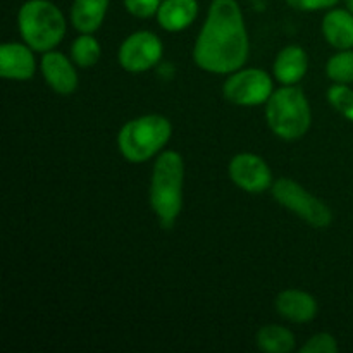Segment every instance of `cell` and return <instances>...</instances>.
I'll use <instances>...</instances> for the list:
<instances>
[{
  "label": "cell",
  "instance_id": "cell-1",
  "mask_svg": "<svg viewBox=\"0 0 353 353\" xmlns=\"http://www.w3.org/2000/svg\"><path fill=\"white\" fill-rule=\"evenodd\" d=\"M248 33L236 0H212L209 14L196 37L193 61L212 74H231L248 59Z\"/></svg>",
  "mask_w": 353,
  "mask_h": 353
},
{
  "label": "cell",
  "instance_id": "cell-2",
  "mask_svg": "<svg viewBox=\"0 0 353 353\" xmlns=\"http://www.w3.org/2000/svg\"><path fill=\"white\" fill-rule=\"evenodd\" d=\"M185 162L176 150H165L155 161L150 179V207L164 230H172L181 214Z\"/></svg>",
  "mask_w": 353,
  "mask_h": 353
},
{
  "label": "cell",
  "instance_id": "cell-3",
  "mask_svg": "<svg viewBox=\"0 0 353 353\" xmlns=\"http://www.w3.org/2000/svg\"><path fill=\"white\" fill-rule=\"evenodd\" d=\"M24 43L37 52L54 50L65 37L68 23L62 10L50 0H28L17 14Z\"/></svg>",
  "mask_w": 353,
  "mask_h": 353
},
{
  "label": "cell",
  "instance_id": "cell-4",
  "mask_svg": "<svg viewBox=\"0 0 353 353\" xmlns=\"http://www.w3.org/2000/svg\"><path fill=\"white\" fill-rule=\"evenodd\" d=\"M172 134L168 117L147 114L128 121L117 134V148L128 162L143 164L165 147Z\"/></svg>",
  "mask_w": 353,
  "mask_h": 353
},
{
  "label": "cell",
  "instance_id": "cell-5",
  "mask_svg": "<svg viewBox=\"0 0 353 353\" xmlns=\"http://www.w3.org/2000/svg\"><path fill=\"white\" fill-rule=\"evenodd\" d=\"M265 119L269 128L281 140H299L305 137L312 124L309 100L295 85L276 90L265 102Z\"/></svg>",
  "mask_w": 353,
  "mask_h": 353
},
{
  "label": "cell",
  "instance_id": "cell-6",
  "mask_svg": "<svg viewBox=\"0 0 353 353\" xmlns=\"http://www.w3.org/2000/svg\"><path fill=\"white\" fill-rule=\"evenodd\" d=\"M271 192L279 205L295 212L310 226L324 230L333 223V212L330 207L323 200L307 192L300 183L288 178H279L272 183Z\"/></svg>",
  "mask_w": 353,
  "mask_h": 353
},
{
  "label": "cell",
  "instance_id": "cell-7",
  "mask_svg": "<svg viewBox=\"0 0 353 353\" xmlns=\"http://www.w3.org/2000/svg\"><path fill=\"white\" fill-rule=\"evenodd\" d=\"M223 93L228 102L234 105L255 107L271 99L274 93V81L262 69H238L224 81Z\"/></svg>",
  "mask_w": 353,
  "mask_h": 353
},
{
  "label": "cell",
  "instance_id": "cell-8",
  "mask_svg": "<svg viewBox=\"0 0 353 353\" xmlns=\"http://www.w3.org/2000/svg\"><path fill=\"white\" fill-rule=\"evenodd\" d=\"M164 54L161 38L147 30L134 31L121 43L117 59L124 71L145 72L155 68Z\"/></svg>",
  "mask_w": 353,
  "mask_h": 353
},
{
  "label": "cell",
  "instance_id": "cell-9",
  "mask_svg": "<svg viewBox=\"0 0 353 353\" xmlns=\"http://www.w3.org/2000/svg\"><path fill=\"white\" fill-rule=\"evenodd\" d=\"M231 181L248 193H264L272 188V171L268 162L255 154H238L228 165Z\"/></svg>",
  "mask_w": 353,
  "mask_h": 353
},
{
  "label": "cell",
  "instance_id": "cell-10",
  "mask_svg": "<svg viewBox=\"0 0 353 353\" xmlns=\"http://www.w3.org/2000/svg\"><path fill=\"white\" fill-rule=\"evenodd\" d=\"M41 74L47 85L59 95H71L79 85L78 72L62 52L48 50L41 57Z\"/></svg>",
  "mask_w": 353,
  "mask_h": 353
},
{
  "label": "cell",
  "instance_id": "cell-11",
  "mask_svg": "<svg viewBox=\"0 0 353 353\" xmlns=\"http://www.w3.org/2000/svg\"><path fill=\"white\" fill-rule=\"evenodd\" d=\"M33 48L30 45L3 43L0 47V74L6 79L14 81H26L34 76L37 62H34Z\"/></svg>",
  "mask_w": 353,
  "mask_h": 353
},
{
  "label": "cell",
  "instance_id": "cell-12",
  "mask_svg": "<svg viewBox=\"0 0 353 353\" xmlns=\"http://www.w3.org/2000/svg\"><path fill=\"white\" fill-rule=\"evenodd\" d=\"M276 310L292 323H310L317 316V302L310 293L302 290H285L276 296Z\"/></svg>",
  "mask_w": 353,
  "mask_h": 353
},
{
  "label": "cell",
  "instance_id": "cell-13",
  "mask_svg": "<svg viewBox=\"0 0 353 353\" xmlns=\"http://www.w3.org/2000/svg\"><path fill=\"white\" fill-rule=\"evenodd\" d=\"M309 68L307 52L300 45H288L276 55L272 72L281 85H296L302 81Z\"/></svg>",
  "mask_w": 353,
  "mask_h": 353
},
{
  "label": "cell",
  "instance_id": "cell-14",
  "mask_svg": "<svg viewBox=\"0 0 353 353\" xmlns=\"http://www.w3.org/2000/svg\"><path fill=\"white\" fill-rule=\"evenodd\" d=\"M199 2L196 0H162L157 10V23L162 30L183 31L196 19Z\"/></svg>",
  "mask_w": 353,
  "mask_h": 353
},
{
  "label": "cell",
  "instance_id": "cell-15",
  "mask_svg": "<svg viewBox=\"0 0 353 353\" xmlns=\"http://www.w3.org/2000/svg\"><path fill=\"white\" fill-rule=\"evenodd\" d=\"M324 40L336 50L353 48V12L348 9H331L323 19Z\"/></svg>",
  "mask_w": 353,
  "mask_h": 353
},
{
  "label": "cell",
  "instance_id": "cell-16",
  "mask_svg": "<svg viewBox=\"0 0 353 353\" xmlns=\"http://www.w3.org/2000/svg\"><path fill=\"white\" fill-rule=\"evenodd\" d=\"M110 0H74L71 7V23L79 33H95L107 16Z\"/></svg>",
  "mask_w": 353,
  "mask_h": 353
},
{
  "label": "cell",
  "instance_id": "cell-17",
  "mask_svg": "<svg viewBox=\"0 0 353 353\" xmlns=\"http://www.w3.org/2000/svg\"><path fill=\"white\" fill-rule=\"evenodd\" d=\"M295 334L285 326L268 324L255 334V345L265 353H290L295 350Z\"/></svg>",
  "mask_w": 353,
  "mask_h": 353
},
{
  "label": "cell",
  "instance_id": "cell-18",
  "mask_svg": "<svg viewBox=\"0 0 353 353\" xmlns=\"http://www.w3.org/2000/svg\"><path fill=\"white\" fill-rule=\"evenodd\" d=\"M71 57L74 64L79 68L88 69L99 62L100 59V43L92 33H81L71 45Z\"/></svg>",
  "mask_w": 353,
  "mask_h": 353
},
{
  "label": "cell",
  "instance_id": "cell-19",
  "mask_svg": "<svg viewBox=\"0 0 353 353\" xmlns=\"http://www.w3.org/2000/svg\"><path fill=\"white\" fill-rule=\"evenodd\" d=\"M326 74L331 81L340 85L353 83V52L340 50L327 61Z\"/></svg>",
  "mask_w": 353,
  "mask_h": 353
},
{
  "label": "cell",
  "instance_id": "cell-20",
  "mask_svg": "<svg viewBox=\"0 0 353 353\" xmlns=\"http://www.w3.org/2000/svg\"><path fill=\"white\" fill-rule=\"evenodd\" d=\"M327 102L333 105L334 110L347 117L353 123V90L348 85H336L327 90Z\"/></svg>",
  "mask_w": 353,
  "mask_h": 353
},
{
  "label": "cell",
  "instance_id": "cell-21",
  "mask_svg": "<svg viewBox=\"0 0 353 353\" xmlns=\"http://www.w3.org/2000/svg\"><path fill=\"white\" fill-rule=\"evenodd\" d=\"M340 347L330 333H317L300 348V353H338Z\"/></svg>",
  "mask_w": 353,
  "mask_h": 353
},
{
  "label": "cell",
  "instance_id": "cell-22",
  "mask_svg": "<svg viewBox=\"0 0 353 353\" xmlns=\"http://www.w3.org/2000/svg\"><path fill=\"white\" fill-rule=\"evenodd\" d=\"M123 2L131 16L138 17V19H148L157 14L162 0H123Z\"/></svg>",
  "mask_w": 353,
  "mask_h": 353
},
{
  "label": "cell",
  "instance_id": "cell-23",
  "mask_svg": "<svg viewBox=\"0 0 353 353\" xmlns=\"http://www.w3.org/2000/svg\"><path fill=\"white\" fill-rule=\"evenodd\" d=\"M292 9L302 10V12H314L321 9H331L340 0H285Z\"/></svg>",
  "mask_w": 353,
  "mask_h": 353
},
{
  "label": "cell",
  "instance_id": "cell-24",
  "mask_svg": "<svg viewBox=\"0 0 353 353\" xmlns=\"http://www.w3.org/2000/svg\"><path fill=\"white\" fill-rule=\"evenodd\" d=\"M345 3H347V9L353 12V0H345Z\"/></svg>",
  "mask_w": 353,
  "mask_h": 353
}]
</instances>
